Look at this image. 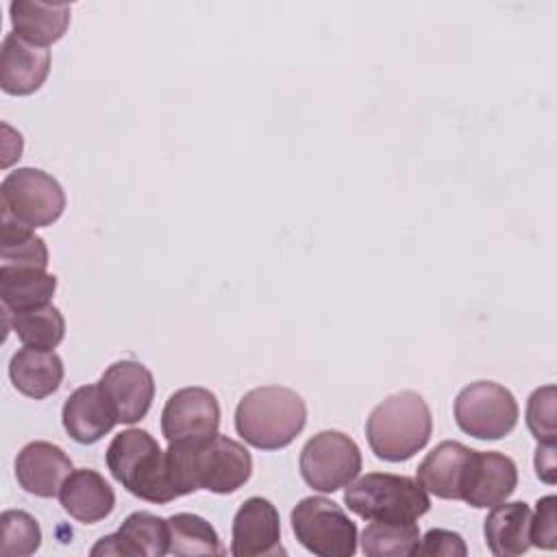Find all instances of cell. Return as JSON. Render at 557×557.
<instances>
[{
  "instance_id": "cell-9",
  "label": "cell",
  "mask_w": 557,
  "mask_h": 557,
  "mask_svg": "<svg viewBox=\"0 0 557 557\" xmlns=\"http://www.w3.org/2000/svg\"><path fill=\"white\" fill-rule=\"evenodd\" d=\"M300 474L318 492H337L352 483L361 470V450L342 431H320L300 450Z\"/></svg>"
},
{
  "instance_id": "cell-21",
  "label": "cell",
  "mask_w": 557,
  "mask_h": 557,
  "mask_svg": "<svg viewBox=\"0 0 557 557\" xmlns=\"http://www.w3.org/2000/svg\"><path fill=\"white\" fill-rule=\"evenodd\" d=\"M63 374V361L54 350L24 346L9 361L13 387L35 400L54 394L61 387Z\"/></svg>"
},
{
  "instance_id": "cell-31",
  "label": "cell",
  "mask_w": 557,
  "mask_h": 557,
  "mask_svg": "<svg viewBox=\"0 0 557 557\" xmlns=\"http://www.w3.org/2000/svg\"><path fill=\"white\" fill-rule=\"evenodd\" d=\"M416 555H433V557H463L468 555V546L463 537L455 531L431 529L424 537H420V546Z\"/></svg>"
},
{
  "instance_id": "cell-16",
  "label": "cell",
  "mask_w": 557,
  "mask_h": 557,
  "mask_svg": "<svg viewBox=\"0 0 557 557\" xmlns=\"http://www.w3.org/2000/svg\"><path fill=\"white\" fill-rule=\"evenodd\" d=\"M50 74V52L48 48L33 46L7 33L0 48V87L11 96L35 94Z\"/></svg>"
},
{
  "instance_id": "cell-5",
  "label": "cell",
  "mask_w": 557,
  "mask_h": 557,
  "mask_svg": "<svg viewBox=\"0 0 557 557\" xmlns=\"http://www.w3.org/2000/svg\"><path fill=\"white\" fill-rule=\"evenodd\" d=\"M344 503L363 520L416 522L431 509L426 490L411 476L370 472L346 485Z\"/></svg>"
},
{
  "instance_id": "cell-17",
  "label": "cell",
  "mask_w": 557,
  "mask_h": 557,
  "mask_svg": "<svg viewBox=\"0 0 557 557\" xmlns=\"http://www.w3.org/2000/svg\"><path fill=\"white\" fill-rule=\"evenodd\" d=\"M61 420L67 435L78 444H94L117 424V418L98 383L74 389L63 403Z\"/></svg>"
},
{
  "instance_id": "cell-28",
  "label": "cell",
  "mask_w": 557,
  "mask_h": 557,
  "mask_svg": "<svg viewBox=\"0 0 557 557\" xmlns=\"http://www.w3.org/2000/svg\"><path fill=\"white\" fill-rule=\"evenodd\" d=\"M41 544L37 520L22 509H7L0 516V555H33Z\"/></svg>"
},
{
  "instance_id": "cell-26",
  "label": "cell",
  "mask_w": 557,
  "mask_h": 557,
  "mask_svg": "<svg viewBox=\"0 0 557 557\" xmlns=\"http://www.w3.org/2000/svg\"><path fill=\"white\" fill-rule=\"evenodd\" d=\"M420 546V529L416 522H381L370 520L361 533V550L368 557H407Z\"/></svg>"
},
{
  "instance_id": "cell-20",
  "label": "cell",
  "mask_w": 557,
  "mask_h": 557,
  "mask_svg": "<svg viewBox=\"0 0 557 557\" xmlns=\"http://www.w3.org/2000/svg\"><path fill=\"white\" fill-rule=\"evenodd\" d=\"M70 13L72 9L65 2L13 0L9 4L13 33L39 48H48L65 35L70 26Z\"/></svg>"
},
{
  "instance_id": "cell-13",
  "label": "cell",
  "mask_w": 557,
  "mask_h": 557,
  "mask_svg": "<svg viewBox=\"0 0 557 557\" xmlns=\"http://www.w3.org/2000/svg\"><path fill=\"white\" fill-rule=\"evenodd\" d=\"M231 553L235 557L285 553L281 548V518L268 498L250 496L239 505L233 518Z\"/></svg>"
},
{
  "instance_id": "cell-6",
  "label": "cell",
  "mask_w": 557,
  "mask_h": 557,
  "mask_svg": "<svg viewBox=\"0 0 557 557\" xmlns=\"http://www.w3.org/2000/svg\"><path fill=\"white\" fill-rule=\"evenodd\" d=\"M296 540L320 557H352L357 550V524L346 511L324 496H307L292 509Z\"/></svg>"
},
{
  "instance_id": "cell-25",
  "label": "cell",
  "mask_w": 557,
  "mask_h": 557,
  "mask_svg": "<svg viewBox=\"0 0 557 557\" xmlns=\"http://www.w3.org/2000/svg\"><path fill=\"white\" fill-rule=\"evenodd\" d=\"M0 259L2 268H48V246L30 228L2 213L0 228Z\"/></svg>"
},
{
  "instance_id": "cell-22",
  "label": "cell",
  "mask_w": 557,
  "mask_h": 557,
  "mask_svg": "<svg viewBox=\"0 0 557 557\" xmlns=\"http://www.w3.org/2000/svg\"><path fill=\"white\" fill-rule=\"evenodd\" d=\"M531 507L524 500L498 503L492 507L483 522V535L487 548L498 557L522 555L531 548L529 540Z\"/></svg>"
},
{
  "instance_id": "cell-18",
  "label": "cell",
  "mask_w": 557,
  "mask_h": 557,
  "mask_svg": "<svg viewBox=\"0 0 557 557\" xmlns=\"http://www.w3.org/2000/svg\"><path fill=\"white\" fill-rule=\"evenodd\" d=\"M61 507L83 524L104 520L115 507V492L104 476L91 468L72 470L59 490Z\"/></svg>"
},
{
  "instance_id": "cell-1",
  "label": "cell",
  "mask_w": 557,
  "mask_h": 557,
  "mask_svg": "<svg viewBox=\"0 0 557 557\" xmlns=\"http://www.w3.org/2000/svg\"><path fill=\"white\" fill-rule=\"evenodd\" d=\"M170 481L181 496L196 490L213 494H233L252 474L248 448L226 435L172 442L165 450Z\"/></svg>"
},
{
  "instance_id": "cell-12",
  "label": "cell",
  "mask_w": 557,
  "mask_h": 557,
  "mask_svg": "<svg viewBox=\"0 0 557 557\" xmlns=\"http://www.w3.org/2000/svg\"><path fill=\"white\" fill-rule=\"evenodd\" d=\"M518 485L516 461L498 450H472L466 476L461 483V498L474 509H492L507 500Z\"/></svg>"
},
{
  "instance_id": "cell-24",
  "label": "cell",
  "mask_w": 557,
  "mask_h": 557,
  "mask_svg": "<svg viewBox=\"0 0 557 557\" xmlns=\"http://www.w3.org/2000/svg\"><path fill=\"white\" fill-rule=\"evenodd\" d=\"M4 326L11 329L24 346L54 350L65 337V320L61 311L48 302L24 311H4Z\"/></svg>"
},
{
  "instance_id": "cell-32",
  "label": "cell",
  "mask_w": 557,
  "mask_h": 557,
  "mask_svg": "<svg viewBox=\"0 0 557 557\" xmlns=\"http://www.w3.org/2000/svg\"><path fill=\"white\" fill-rule=\"evenodd\" d=\"M535 472L537 476L553 485L555 483V444L553 442H540L535 448Z\"/></svg>"
},
{
  "instance_id": "cell-29",
  "label": "cell",
  "mask_w": 557,
  "mask_h": 557,
  "mask_svg": "<svg viewBox=\"0 0 557 557\" xmlns=\"http://www.w3.org/2000/svg\"><path fill=\"white\" fill-rule=\"evenodd\" d=\"M527 426L537 442L555 444V385L537 387L527 403Z\"/></svg>"
},
{
  "instance_id": "cell-4",
  "label": "cell",
  "mask_w": 557,
  "mask_h": 557,
  "mask_svg": "<svg viewBox=\"0 0 557 557\" xmlns=\"http://www.w3.org/2000/svg\"><path fill=\"white\" fill-rule=\"evenodd\" d=\"M107 468L126 492L141 500L165 505L178 498L170 481L165 450L144 429H126L111 440Z\"/></svg>"
},
{
  "instance_id": "cell-14",
  "label": "cell",
  "mask_w": 557,
  "mask_h": 557,
  "mask_svg": "<svg viewBox=\"0 0 557 557\" xmlns=\"http://www.w3.org/2000/svg\"><path fill=\"white\" fill-rule=\"evenodd\" d=\"M170 550V533L168 520L150 513L135 511L131 513L122 527L100 537L91 546V555H122V557H161Z\"/></svg>"
},
{
  "instance_id": "cell-7",
  "label": "cell",
  "mask_w": 557,
  "mask_h": 557,
  "mask_svg": "<svg viewBox=\"0 0 557 557\" xmlns=\"http://www.w3.org/2000/svg\"><path fill=\"white\" fill-rule=\"evenodd\" d=\"M457 426L476 440H503L518 424V403L513 394L494 381H474L455 398Z\"/></svg>"
},
{
  "instance_id": "cell-8",
  "label": "cell",
  "mask_w": 557,
  "mask_h": 557,
  "mask_svg": "<svg viewBox=\"0 0 557 557\" xmlns=\"http://www.w3.org/2000/svg\"><path fill=\"white\" fill-rule=\"evenodd\" d=\"M2 213L24 226L39 228L57 222L65 209V191L54 176L39 168H17L4 176Z\"/></svg>"
},
{
  "instance_id": "cell-19",
  "label": "cell",
  "mask_w": 557,
  "mask_h": 557,
  "mask_svg": "<svg viewBox=\"0 0 557 557\" xmlns=\"http://www.w3.org/2000/svg\"><path fill=\"white\" fill-rule=\"evenodd\" d=\"M470 455H472V448L463 446L461 442H453V440L440 442L420 461L416 481L437 498L459 500Z\"/></svg>"
},
{
  "instance_id": "cell-3",
  "label": "cell",
  "mask_w": 557,
  "mask_h": 557,
  "mask_svg": "<svg viewBox=\"0 0 557 557\" xmlns=\"http://www.w3.org/2000/svg\"><path fill=\"white\" fill-rule=\"evenodd\" d=\"M431 431V409L426 400L411 389L387 396L366 420V437L372 453L389 463L411 459L429 444Z\"/></svg>"
},
{
  "instance_id": "cell-27",
  "label": "cell",
  "mask_w": 557,
  "mask_h": 557,
  "mask_svg": "<svg viewBox=\"0 0 557 557\" xmlns=\"http://www.w3.org/2000/svg\"><path fill=\"white\" fill-rule=\"evenodd\" d=\"M172 555H222L224 548L215 529L196 513H174L168 518Z\"/></svg>"
},
{
  "instance_id": "cell-30",
  "label": "cell",
  "mask_w": 557,
  "mask_h": 557,
  "mask_svg": "<svg viewBox=\"0 0 557 557\" xmlns=\"http://www.w3.org/2000/svg\"><path fill=\"white\" fill-rule=\"evenodd\" d=\"M531 546L553 550L557 546V498L544 496L535 505V513H531L529 527Z\"/></svg>"
},
{
  "instance_id": "cell-15",
  "label": "cell",
  "mask_w": 557,
  "mask_h": 557,
  "mask_svg": "<svg viewBox=\"0 0 557 557\" xmlns=\"http://www.w3.org/2000/svg\"><path fill=\"white\" fill-rule=\"evenodd\" d=\"M72 470L70 455L52 442H30L15 457V479L20 487L39 498L57 496Z\"/></svg>"
},
{
  "instance_id": "cell-11",
  "label": "cell",
  "mask_w": 557,
  "mask_h": 557,
  "mask_svg": "<svg viewBox=\"0 0 557 557\" xmlns=\"http://www.w3.org/2000/svg\"><path fill=\"white\" fill-rule=\"evenodd\" d=\"M98 385L122 424H135L146 418L154 398L152 372L135 359L111 363L102 372Z\"/></svg>"
},
{
  "instance_id": "cell-2",
  "label": "cell",
  "mask_w": 557,
  "mask_h": 557,
  "mask_svg": "<svg viewBox=\"0 0 557 557\" xmlns=\"http://www.w3.org/2000/svg\"><path fill=\"white\" fill-rule=\"evenodd\" d=\"M307 424V405L300 394L283 385L255 387L235 409V429L259 450L289 446Z\"/></svg>"
},
{
  "instance_id": "cell-10",
  "label": "cell",
  "mask_w": 557,
  "mask_h": 557,
  "mask_svg": "<svg viewBox=\"0 0 557 557\" xmlns=\"http://www.w3.org/2000/svg\"><path fill=\"white\" fill-rule=\"evenodd\" d=\"M218 426L220 403L207 387L176 389L161 411V433L168 444L211 437L218 433Z\"/></svg>"
},
{
  "instance_id": "cell-23",
  "label": "cell",
  "mask_w": 557,
  "mask_h": 557,
  "mask_svg": "<svg viewBox=\"0 0 557 557\" xmlns=\"http://www.w3.org/2000/svg\"><path fill=\"white\" fill-rule=\"evenodd\" d=\"M57 292V276L39 268H2L0 300L4 311H24L48 305Z\"/></svg>"
}]
</instances>
